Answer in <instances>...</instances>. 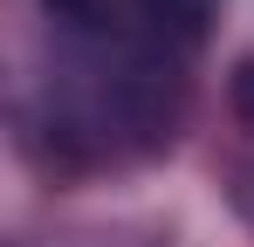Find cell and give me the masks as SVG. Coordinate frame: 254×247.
Segmentation results:
<instances>
[{
	"label": "cell",
	"instance_id": "obj_1",
	"mask_svg": "<svg viewBox=\"0 0 254 247\" xmlns=\"http://www.w3.org/2000/svg\"><path fill=\"white\" fill-rule=\"evenodd\" d=\"M220 0H42L35 130L69 165L172 144Z\"/></svg>",
	"mask_w": 254,
	"mask_h": 247
}]
</instances>
